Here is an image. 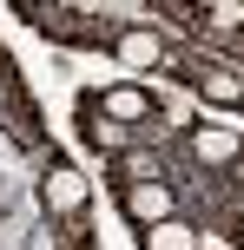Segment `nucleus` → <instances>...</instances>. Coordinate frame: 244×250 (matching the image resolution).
Listing matches in <instances>:
<instances>
[{
	"mask_svg": "<svg viewBox=\"0 0 244 250\" xmlns=\"http://www.w3.org/2000/svg\"><path fill=\"white\" fill-rule=\"evenodd\" d=\"M126 217L145 224V230L165 224V217H172V185H165V178H158V185H126Z\"/></svg>",
	"mask_w": 244,
	"mask_h": 250,
	"instance_id": "obj_1",
	"label": "nucleus"
},
{
	"mask_svg": "<svg viewBox=\"0 0 244 250\" xmlns=\"http://www.w3.org/2000/svg\"><path fill=\"white\" fill-rule=\"evenodd\" d=\"M99 119H112V125H139V119H152V99H145L139 86H106Z\"/></svg>",
	"mask_w": 244,
	"mask_h": 250,
	"instance_id": "obj_2",
	"label": "nucleus"
},
{
	"mask_svg": "<svg viewBox=\"0 0 244 250\" xmlns=\"http://www.w3.org/2000/svg\"><path fill=\"white\" fill-rule=\"evenodd\" d=\"M46 211H60V217L86 211V178H79V171H53L46 178Z\"/></svg>",
	"mask_w": 244,
	"mask_h": 250,
	"instance_id": "obj_3",
	"label": "nucleus"
},
{
	"mask_svg": "<svg viewBox=\"0 0 244 250\" xmlns=\"http://www.w3.org/2000/svg\"><path fill=\"white\" fill-rule=\"evenodd\" d=\"M192 151L205 165H238V132H231V125H205V132L192 138Z\"/></svg>",
	"mask_w": 244,
	"mask_h": 250,
	"instance_id": "obj_4",
	"label": "nucleus"
},
{
	"mask_svg": "<svg viewBox=\"0 0 244 250\" xmlns=\"http://www.w3.org/2000/svg\"><path fill=\"white\" fill-rule=\"evenodd\" d=\"M145 250H198V230L178 224V217H165V224L145 230Z\"/></svg>",
	"mask_w": 244,
	"mask_h": 250,
	"instance_id": "obj_5",
	"label": "nucleus"
},
{
	"mask_svg": "<svg viewBox=\"0 0 244 250\" xmlns=\"http://www.w3.org/2000/svg\"><path fill=\"white\" fill-rule=\"evenodd\" d=\"M158 33H119V60L126 66H158Z\"/></svg>",
	"mask_w": 244,
	"mask_h": 250,
	"instance_id": "obj_6",
	"label": "nucleus"
},
{
	"mask_svg": "<svg viewBox=\"0 0 244 250\" xmlns=\"http://www.w3.org/2000/svg\"><path fill=\"white\" fill-rule=\"evenodd\" d=\"M205 99H211V105H238V99H244V79L224 73V66H211V73H205Z\"/></svg>",
	"mask_w": 244,
	"mask_h": 250,
	"instance_id": "obj_7",
	"label": "nucleus"
},
{
	"mask_svg": "<svg viewBox=\"0 0 244 250\" xmlns=\"http://www.w3.org/2000/svg\"><path fill=\"white\" fill-rule=\"evenodd\" d=\"M119 171H126L132 185H158V158H152V151H126V165H119Z\"/></svg>",
	"mask_w": 244,
	"mask_h": 250,
	"instance_id": "obj_8",
	"label": "nucleus"
},
{
	"mask_svg": "<svg viewBox=\"0 0 244 250\" xmlns=\"http://www.w3.org/2000/svg\"><path fill=\"white\" fill-rule=\"evenodd\" d=\"M86 138H92L99 151H126V125H112V119H92V125H86Z\"/></svg>",
	"mask_w": 244,
	"mask_h": 250,
	"instance_id": "obj_9",
	"label": "nucleus"
},
{
	"mask_svg": "<svg viewBox=\"0 0 244 250\" xmlns=\"http://www.w3.org/2000/svg\"><path fill=\"white\" fill-rule=\"evenodd\" d=\"M198 250H238L231 237H218V230H205V237H198Z\"/></svg>",
	"mask_w": 244,
	"mask_h": 250,
	"instance_id": "obj_10",
	"label": "nucleus"
},
{
	"mask_svg": "<svg viewBox=\"0 0 244 250\" xmlns=\"http://www.w3.org/2000/svg\"><path fill=\"white\" fill-rule=\"evenodd\" d=\"M238 230H244V217H238Z\"/></svg>",
	"mask_w": 244,
	"mask_h": 250,
	"instance_id": "obj_11",
	"label": "nucleus"
}]
</instances>
